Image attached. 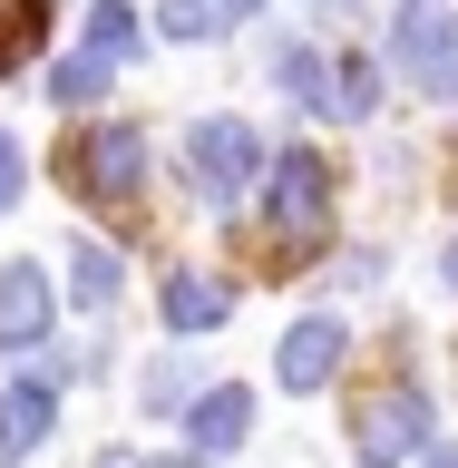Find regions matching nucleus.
Segmentation results:
<instances>
[{"label":"nucleus","mask_w":458,"mask_h":468,"mask_svg":"<svg viewBox=\"0 0 458 468\" xmlns=\"http://www.w3.org/2000/svg\"><path fill=\"white\" fill-rule=\"evenodd\" d=\"M273 88H283V98H303V108H322V98H332V58L303 49V39H283V49H273Z\"/></svg>","instance_id":"nucleus-14"},{"label":"nucleus","mask_w":458,"mask_h":468,"mask_svg":"<svg viewBox=\"0 0 458 468\" xmlns=\"http://www.w3.org/2000/svg\"><path fill=\"white\" fill-rule=\"evenodd\" d=\"M59 420V380H10L0 390V468H20Z\"/></svg>","instance_id":"nucleus-8"},{"label":"nucleus","mask_w":458,"mask_h":468,"mask_svg":"<svg viewBox=\"0 0 458 468\" xmlns=\"http://www.w3.org/2000/svg\"><path fill=\"white\" fill-rule=\"evenodd\" d=\"M215 322H234V283L225 273H166V332H215Z\"/></svg>","instance_id":"nucleus-10"},{"label":"nucleus","mask_w":458,"mask_h":468,"mask_svg":"<svg viewBox=\"0 0 458 468\" xmlns=\"http://www.w3.org/2000/svg\"><path fill=\"white\" fill-rule=\"evenodd\" d=\"M49 98H59V108H98V98H108V58L69 49V58L49 69Z\"/></svg>","instance_id":"nucleus-17"},{"label":"nucleus","mask_w":458,"mask_h":468,"mask_svg":"<svg viewBox=\"0 0 458 468\" xmlns=\"http://www.w3.org/2000/svg\"><path fill=\"white\" fill-rule=\"evenodd\" d=\"M244 439H254V390H244V380H205L196 449H205V459H225V449H244Z\"/></svg>","instance_id":"nucleus-9"},{"label":"nucleus","mask_w":458,"mask_h":468,"mask_svg":"<svg viewBox=\"0 0 458 468\" xmlns=\"http://www.w3.org/2000/svg\"><path fill=\"white\" fill-rule=\"evenodd\" d=\"M20 186H29V156H20V137H10V127H0V215H10V205H20Z\"/></svg>","instance_id":"nucleus-19"},{"label":"nucleus","mask_w":458,"mask_h":468,"mask_svg":"<svg viewBox=\"0 0 458 468\" xmlns=\"http://www.w3.org/2000/svg\"><path fill=\"white\" fill-rule=\"evenodd\" d=\"M420 468H458V449H420Z\"/></svg>","instance_id":"nucleus-20"},{"label":"nucleus","mask_w":458,"mask_h":468,"mask_svg":"<svg viewBox=\"0 0 458 468\" xmlns=\"http://www.w3.org/2000/svg\"><path fill=\"white\" fill-rule=\"evenodd\" d=\"M49 39V0H0V79H20Z\"/></svg>","instance_id":"nucleus-12"},{"label":"nucleus","mask_w":458,"mask_h":468,"mask_svg":"<svg viewBox=\"0 0 458 468\" xmlns=\"http://www.w3.org/2000/svg\"><path fill=\"white\" fill-rule=\"evenodd\" d=\"M371 108H380V69H371V58H342V69H332V98H322V117H351V127H361Z\"/></svg>","instance_id":"nucleus-15"},{"label":"nucleus","mask_w":458,"mask_h":468,"mask_svg":"<svg viewBox=\"0 0 458 468\" xmlns=\"http://www.w3.org/2000/svg\"><path fill=\"white\" fill-rule=\"evenodd\" d=\"M430 449V390H390L361 410V468H400Z\"/></svg>","instance_id":"nucleus-5"},{"label":"nucleus","mask_w":458,"mask_h":468,"mask_svg":"<svg viewBox=\"0 0 458 468\" xmlns=\"http://www.w3.org/2000/svg\"><path fill=\"white\" fill-rule=\"evenodd\" d=\"M59 176H69L79 205H127L146 186V137L137 127H88V137L59 156Z\"/></svg>","instance_id":"nucleus-3"},{"label":"nucleus","mask_w":458,"mask_h":468,"mask_svg":"<svg viewBox=\"0 0 458 468\" xmlns=\"http://www.w3.org/2000/svg\"><path fill=\"white\" fill-rule=\"evenodd\" d=\"M137 400H146V410H196V380H186V361H156Z\"/></svg>","instance_id":"nucleus-18"},{"label":"nucleus","mask_w":458,"mask_h":468,"mask_svg":"<svg viewBox=\"0 0 458 468\" xmlns=\"http://www.w3.org/2000/svg\"><path fill=\"white\" fill-rule=\"evenodd\" d=\"M49 332H59L49 273L39 263H0V351H39Z\"/></svg>","instance_id":"nucleus-7"},{"label":"nucleus","mask_w":458,"mask_h":468,"mask_svg":"<svg viewBox=\"0 0 458 468\" xmlns=\"http://www.w3.org/2000/svg\"><path fill=\"white\" fill-rule=\"evenodd\" d=\"M322 215H332V166L313 146H283L263 166V225L273 234H322Z\"/></svg>","instance_id":"nucleus-4"},{"label":"nucleus","mask_w":458,"mask_h":468,"mask_svg":"<svg viewBox=\"0 0 458 468\" xmlns=\"http://www.w3.org/2000/svg\"><path fill=\"white\" fill-rule=\"evenodd\" d=\"M439 273H449V292H458V244H449V263H439Z\"/></svg>","instance_id":"nucleus-22"},{"label":"nucleus","mask_w":458,"mask_h":468,"mask_svg":"<svg viewBox=\"0 0 458 468\" xmlns=\"http://www.w3.org/2000/svg\"><path fill=\"white\" fill-rule=\"evenodd\" d=\"M263 0H156V39H225L234 20H254Z\"/></svg>","instance_id":"nucleus-11"},{"label":"nucleus","mask_w":458,"mask_h":468,"mask_svg":"<svg viewBox=\"0 0 458 468\" xmlns=\"http://www.w3.org/2000/svg\"><path fill=\"white\" fill-rule=\"evenodd\" d=\"M342 351H351V332H342V313H303L283 332V351H273V380H283V390H303V400H313L322 380L342 371Z\"/></svg>","instance_id":"nucleus-6"},{"label":"nucleus","mask_w":458,"mask_h":468,"mask_svg":"<svg viewBox=\"0 0 458 468\" xmlns=\"http://www.w3.org/2000/svg\"><path fill=\"white\" fill-rule=\"evenodd\" d=\"M79 49L117 69V58H137V49H146V29H137V10H127V0H88V39H79Z\"/></svg>","instance_id":"nucleus-13"},{"label":"nucleus","mask_w":458,"mask_h":468,"mask_svg":"<svg viewBox=\"0 0 458 468\" xmlns=\"http://www.w3.org/2000/svg\"><path fill=\"white\" fill-rule=\"evenodd\" d=\"M69 292H79V313H108L117 303V254L108 244H79L69 254Z\"/></svg>","instance_id":"nucleus-16"},{"label":"nucleus","mask_w":458,"mask_h":468,"mask_svg":"<svg viewBox=\"0 0 458 468\" xmlns=\"http://www.w3.org/2000/svg\"><path fill=\"white\" fill-rule=\"evenodd\" d=\"M390 69H400L420 98H458V10L449 0H400V20H390Z\"/></svg>","instance_id":"nucleus-1"},{"label":"nucleus","mask_w":458,"mask_h":468,"mask_svg":"<svg viewBox=\"0 0 458 468\" xmlns=\"http://www.w3.org/2000/svg\"><path fill=\"white\" fill-rule=\"evenodd\" d=\"M156 468H196V459H156Z\"/></svg>","instance_id":"nucleus-23"},{"label":"nucleus","mask_w":458,"mask_h":468,"mask_svg":"<svg viewBox=\"0 0 458 468\" xmlns=\"http://www.w3.org/2000/svg\"><path fill=\"white\" fill-rule=\"evenodd\" d=\"M263 166H273V156H263V137L244 117H196V127H186V186H196L205 205H234Z\"/></svg>","instance_id":"nucleus-2"},{"label":"nucleus","mask_w":458,"mask_h":468,"mask_svg":"<svg viewBox=\"0 0 458 468\" xmlns=\"http://www.w3.org/2000/svg\"><path fill=\"white\" fill-rule=\"evenodd\" d=\"M313 10H322V20H342V10H361V0H313Z\"/></svg>","instance_id":"nucleus-21"}]
</instances>
